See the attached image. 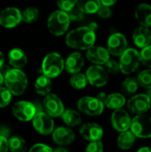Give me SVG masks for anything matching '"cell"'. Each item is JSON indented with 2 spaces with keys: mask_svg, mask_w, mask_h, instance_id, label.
I'll use <instances>...</instances> for the list:
<instances>
[{
  "mask_svg": "<svg viewBox=\"0 0 151 152\" xmlns=\"http://www.w3.org/2000/svg\"><path fill=\"white\" fill-rule=\"evenodd\" d=\"M64 69V60L58 53H50L43 60L41 70L49 78L59 77Z\"/></svg>",
  "mask_w": 151,
  "mask_h": 152,
  "instance_id": "3957f363",
  "label": "cell"
},
{
  "mask_svg": "<svg viewBox=\"0 0 151 152\" xmlns=\"http://www.w3.org/2000/svg\"><path fill=\"white\" fill-rule=\"evenodd\" d=\"M77 110L85 115L94 117L100 116L104 111V104L97 97L85 96L78 100Z\"/></svg>",
  "mask_w": 151,
  "mask_h": 152,
  "instance_id": "ba28073f",
  "label": "cell"
},
{
  "mask_svg": "<svg viewBox=\"0 0 151 152\" xmlns=\"http://www.w3.org/2000/svg\"><path fill=\"white\" fill-rule=\"evenodd\" d=\"M136 152H151V147H148V146L142 147Z\"/></svg>",
  "mask_w": 151,
  "mask_h": 152,
  "instance_id": "bcb514c9",
  "label": "cell"
},
{
  "mask_svg": "<svg viewBox=\"0 0 151 152\" xmlns=\"http://www.w3.org/2000/svg\"><path fill=\"white\" fill-rule=\"evenodd\" d=\"M81 136L88 142L101 141L103 137V128L97 123L88 122L85 123L79 130Z\"/></svg>",
  "mask_w": 151,
  "mask_h": 152,
  "instance_id": "2e32d148",
  "label": "cell"
},
{
  "mask_svg": "<svg viewBox=\"0 0 151 152\" xmlns=\"http://www.w3.org/2000/svg\"><path fill=\"white\" fill-rule=\"evenodd\" d=\"M88 28H89L90 29H92L93 31L95 32V30L98 28V24H97L96 22H92V23H90V24L88 25Z\"/></svg>",
  "mask_w": 151,
  "mask_h": 152,
  "instance_id": "f6af8a7d",
  "label": "cell"
},
{
  "mask_svg": "<svg viewBox=\"0 0 151 152\" xmlns=\"http://www.w3.org/2000/svg\"><path fill=\"white\" fill-rule=\"evenodd\" d=\"M119 57V69L125 75L134 73L141 64L140 53L134 48H127Z\"/></svg>",
  "mask_w": 151,
  "mask_h": 152,
  "instance_id": "5b68a950",
  "label": "cell"
},
{
  "mask_svg": "<svg viewBox=\"0 0 151 152\" xmlns=\"http://www.w3.org/2000/svg\"><path fill=\"white\" fill-rule=\"evenodd\" d=\"M136 78H137L139 85L142 87H143L145 89L151 87V69L142 70V72L139 73V75Z\"/></svg>",
  "mask_w": 151,
  "mask_h": 152,
  "instance_id": "1f68e13d",
  "label": "cell"
},
{
  "mask_svg": "<svg viewBox=\"0 0 151 152\" xmlns=\"http://www.w3.org/2000/svg\"><path fill=\"white\" fill-rule=\"evenodd\" d=\"M130 131L136 138L150 139L151 138V116L147 114L136 115L132 118Z\"/></svg>",
  "mask_w": 151,
  "mask_h": 152,
  "instance_id": "8992f818",
  "label": "cell"
},
{
  "mask_svg": "<svg viewBox=\"0 0 151 152\" xmlns=\"http://www.w3.org/2000/svg\"><path fill=\"white\" fill-rule=\"evenodd\" d=\"M57 4L60 10L68 12L76 6V0H57Z\"/></svg>",
  "mask_w": 151,
  "mask_h": 152,
  "instance_id": "8d00e7d4",
  "label": "cell"
},
{
  "mask_svg": "<svg viewBox=\"0 0 151 152\" xmlns=\"http://www.w3.org/2000/svg\"><path fill=\"white\" fill-rule=\"evenodd\" d=\"M104 151V144L101 141L90 142L89 144L85 148V152H103Z\"/></svg>",
  "mask_w": 151,
  "mask_h": 152,
  "instance_id": "d590c367",
  "label": "cell"
},
{
  "mask_svg": "<svg viewBox=\"0 0 151 152\" xmlns=\"http://www.w3.org/2000/svg\"><path fill=\"white\" fill-rule=\"evenodd\" d=\"M43 109L52 118L61 117L64 111V105L61 98L54 94H48L44 96L43 101Z\"/></svg>",
  "mask_w": 151,
  "mask_h": 152,
  "instance_id": "4fadbf2b",
  "label": "cell"
},
{
  "mask_svg": "<svg viewBox=\"0 0 151 152\" xmlns=\"http://www.w3.org/2000/svg\"><path fill=\"white\" fill-rule=\"evenodd\" d=\"M28 152H53V149L44 143H36L31 146Z\"/></svg>",
  "mask_w": 151,
  "mask_h": 152,
  "instance_id": "f35d334b",
  "label": "cell"
},
{
  "mask_svg": "<svg viewBox=\"0 0 151 152\" xmlns=\"http://www.w3.org/2000/svg\"><path fill=\"white\" fill-rule=\"evenodd\" d=\"M4 84V74L0 70V86Z\"/></svg>",
  "mask_w": 151,
  "mask_h": 152,
  "instance_id": "681fc988",
  "label": "cell"
},
{
  "mask_svg": "<svg viewBox=\"0 0 151 152\" xmlns=\"http://www.w3.org/2000/svg\"><path fill=\"white\" fill-rule=\"evenodd\" d=\"M104 69H106L108 74H112V75H115L120 71L119 63L117 61L110 60V59L104 64Z\"/></svg>",
  "mask_w": 151,
  "mask_h": 152,
  "instance_id": "e575fe53",
  "label": "cell"
},
{
  "mask_svg": "<svg viewBox=\"0 0 151 152\" xmlns=\"http://www.w3.org/2000/svg\"><path fill=\"white\" fill-rule=\"evenodd\" d=\"M53 141L60 146L70 145L76 139L74 131L67 126H59L54 128L52 133Z\"/></svg>",
  "mask_w": 151,
  "mask_h": 152,
  "instance_id": "e0dca14e",
  "label": "cell"
},
{
  "mask_svg": "<svg viewBox=\"0 0 151 152\" xmlns=\"http://www.w3.org/2000/svg\"><path fill=\"white\" fill-rule=\"evenodd\" d=\"M0 135L5 137L6 139H9L11 136V130L6 126H0Z\"/></svg>",
  "mask_w": 151,
  "mask_h": 152,
  "instance_id": "b9f144b4",
  "label": "cell"
},
{
  "mask_svg": "<svg viewBox=\"0 0 151 152\" xmlns=\"http://www.w3.org/2000/svg\"><path fill=\"white\" fill-rule=\"evenodd\" d=\"M139 86L140 85L137 81V78L129 77L122 82L121 91L125 96H133L137 93Z\"/></svg>",
  "mask_w": 151,
  "mask_h": 152,
  "instance_id": "83f0119b",
  "label": "cell"
},
{
  "mask_svg": "<svg viewBox=\"0 0 151 152\" xmlns=\"http://www.w3.org/2000/svg\"><path fill=\"white\" fill-rule=\"evenodd\" d=\"M107 46V50L110 55L120 56L128 48L127 39L122 33L114 32L109 36Z\"/></svg>",
  "mask_w": 151,
  "mask_h": 152,
  "instance_id": "5bb4252c",
  "label": "cell"
},
{
  "mask_svg": "<svg viewBox=\"0 0 151 152\" xmlns=\"http://www.w3.org/2000/svg\"><path fill=\"white\" fill-rule=\"evenodd\" d=\"M96 13L98 14L99 17H101L102 19H108V18H110L111 17V15H112V10H111L110 7L104 6V5H101Z\"/></svg>",
  "mask_w": 151,
  "mask_h": 152,
  "instance_id": "ab89813d",
  "label": "cell"
},
{
  "mask_svg": "<svg viewBox=\"0 0 151 152\" xmlns=\"http://www.w3.org/2000/svg\"><path fill=\"white\" fill-rule=\"evenodd\" d=\"M67 13H68L70 20H74V21L81 20L84 18V15H85V13L77 5L75 7H73L70 11H69Z\"/></svg>",
  "mask_w": 151,
  "mask_h": 152,
  "instance_id": "74e56055",
  "label": "cell"
},
{
  "mask_svg": "<svg viewBox=\"0 0 151 152\" xmlns=\"http://www.w3.org/2000/svg\"><path fill=\"white\" fill-rule=\"evenodd\" d=\"M134 16L136 20L139 22L140 26L146 28L151 27V5L146 3L140 4L135 11Z\"/></svg>",
  "mask_w": 151,
  "mask_h": 152,
  "instance_id": "44dd1931",
  "label": "cell"
},
{
  "mask_svg": "<svg viewBox=\"0 0 151 152\" xmlns=\"http://www.w3.org/2000/svg\"><path fill=\"white\" fill-rule=\"evenodd\" d=\"M34 86H35V91L38 94L45 96L51 93L53 85H52L51 78L47 77L44 75H41L36 79Z\"/></svg>",
  "mask_w": 151,
  "mask_h": 152,
  "instance_id": "484cf974",
  "label": "cell"
},
{
  "mask_svg": "<svg viewBox=\"0 0 151 152\" xmlns=\"http://www.w3.org/2000/svg\"><path fill=\"white\" fill-rule=\"evenodd\" d=\"M39 18V10L36 7H28L21 13V20L25 23H32Z\"/></svg>",
  "mask_w": 151,
  "mask_h": 152,
  "instance_id": "4dcf8cb0",
  "label": "cell"
},
{
  "mask_svg": "<svg viewBox=\"0 0 151 152\" xmlns=\"http://www.w3.org/2000/svg\"><path fill=\"white\" fill-rule=\"evenodd\" d=\"M136 142V137L134 134L130 131H125L119 133L117 139V145L122 151H128L133 148Z\"/></svg>",
  "mask_w": 151,
  "mask_h": 152,
  "instance_id": "cb8c5ba5",
  "label": "cell"
},
{
  "mask_svg": "<svg viewBox=\"0 0 151 152\" xmlns=\"http://www.w3.org/2000/svg\"><path fill=\"white\" fill-rule=\"evenodd\" d=\"M8 139L0 135V152H8Z\"/></svg>",
  "mask_w": 151,
  "mask_h": 152,
  "instance_id": "60d3db41",
  "label": "cell"
},
{
  "mask_svg": "<svg viewBox=\"0 0 151 152\" xmlns=\"http://www.w3.org/2000/svg\"><path fill=\"white\" fill-rule=\"evenodd\" d=\"M8 61L13 69H20L27 64L28 58L22 49L13 48L8 53Z\"/></svg>",
  "mask_w": 151,
  "mask_h": 152,
  "instance_id": "7402d4cb",
  "label": "cell"
},
{
  "mask_svg": "<svg viewBox=\"0 0 151 152\" xmlns=\"http://www.w3.org/2000/svg\"><path fill=\"white\" fill-rule=\"evenodd\" d=\"M150 111H151V108H150Z\"/></svg>",
  "mask_w": 151,
  "mask_h": 152,
  "instance_id": "816d5d0a",
  "label": "cell"
},
{
  "mask_svg": "<svg viewBox=\"0 0 151 152\" xmlns=\"http://www.w3.org/2000/svg\"><path fill=\"white\" fill-rule=\"evenodd\" d=\"M21 21V12L16 7H6L0 12V25L5 28H14Z\"/></svg>",
  "mask_w": 151,
  "mask_h": 152,
  "instance_id": "9a60e30c",
  "label": "cell"
},
{
  "mask_svg": "<svg viewBox=\"0 0 151 152\" xmlns=\"http://www.w3.org/2000/svg\"><path fill=\"white\" fill-rule=\"evenodd\" d=\"M106 97H107V94L104 93V92H101V93H99L98 95H97V98H98L101 102H104Z\"/></svg>",
  "mask_w": 151,
  "mask_h": 152,
  "instance_id": "ee69618b",
  "label": "cell"
},
{
  "mask_svg": "<svg viewBox=\"0 0 151 152\" xmlns=\"http://www.w3.org/2000/svg\"><path fill=\"white\" fill-rule=\"evenodd\" d=\"M53 152H69L68 149H66L65 147H59L56 148L55 150H53Z\"/></svg>",
  "mask_w": 151,
  "mask_h": 152,
  "instance_id": "7dc6e473",
  "label": "cell"
},
{
  "mask_svg": "<svg viewBox=\"0 0 151 152\" xmlns=\"http://www.w3.org/2000/svg\"><path fill=\"white\" fill-rule=\"evenodd\" d=\"M103 104L108 109H110L113 110L122 109L126 104V98L123 94L113 93L110 94H107V97Z\"/></svg>",
  "mask_w": 151,
  "mask_h": 152,
  "instance_id": "603a6c76",
  "label": "cell"
},
{
  "mask_svg": "<svg viewBox=\"0 0 151 152\" xmlns=\"http://www.w3.org/2000/svg\"><path fill=\"white\" fill-rule=\"evenodd\" d=\"M76 5L84 13L92 14L97 12L101 4L100 0H76Z\"/></svg>",
  "mask_w": 151,
  "mask_h": 152,
  "instance_id": "4316f807",
  "label": "cell"
},
{
  "mask_svg": "<svg viewBox=\"0 0 151 152\" xmlns=\"http://www.w3.org/2000/svg\"><path fill=\"white\" fill-rule=\"evenodd\" d=\"M31 121L34 129L42 135L52 134L54 130V121L53 118L44 110L37 111Z\"/></svg>",
  "mask_w": 151,
  "mask_h": 152,
  "instance_id": "9c48e42d",
  "label": "cell"
},
{
  "mask_svg": "<svg viewBox=\"0 0 151 152\" xmlns=\"http://www.w3.org/2000/svg\"><path fill=\"white\" fill-rule=\"evenodd\" d=\"M141 63L151 69V45L144 47L140 52Z\"/></svg>",
  "mask_w": 151,
  "mask_h": 152,
  "instance_id": "d6a6232c",
  "label": "cell"
},
{
  "mask_svg": "<svg viewBox=\"0 0 151 152\" xmlns=\"http://www.w3.org/2000/svg\"><path fill=\"white\" fill-rule=\"evenodd\" d=\"M4 57L3 53L0 51V69L4 67Z\"/></svg>",
  "mask_w": 151,
  "mask_h": 152,
  "instance_id": "c3c4849f",
  "label": "cell"
},
{
  "mask_svg": "<svg viewBox=\"0 0 151 152\" xmlns=\"http://www.w3.org/2000/svg\"><path fill=\"white\" fill-rule=\"evenodd\" d=\"M84 64L85 60L83 55L78 52H75L69 55L66 61L64 62V68L69 73L75 74L81 71L84 67Z\"/></svg>",
  "mask_w": 151,
  "mask_h": 152,
  "instance_id": "ffe728a7",
  "label": "cell"
},
{
  "mask_svg": "<svg viewBox=\"0 0 151 152\" xmlns=\"http://www.w3.org/2000/svg\"><path fill=\"white\" fill-rule=\"evenodd\" d=\"M110 122H111L112 127L116 131L121 133V132L130 130L132 118H131L130 113L122 108V109L113 110L110 116Z\"/></svg>",
  "mask_w": 151,
  "mask_h": 152,
  "instance_id": "7c38bea8",
  "label": "cell"
},
{
  "mask_svg": "<svg viewBox=\"0 0 151 152\" xmlns=\"http://www.w3.org/2000/svg\"><path fill=\"white\" fill-rule=\"evenodd\" d=\"M151 99V87H150V88H148V89H146V93H145Z\"/></svg>",
  "mask_w": 151,
  "mask_h": 152,
  "instance_id": "f907efd6",
  "label": "cell"
},
{
  "mask_svg": "<svg viewBox=\"0 0 151 152\" xmlns=\"http://www.w3.org/2000/svg\"><path fill=\"white\" fill-rule=\"evenodd\" d=\"M87 82L95 87H102L109 81V74L101 65H93L86 70Z\"/></svg>",
  "mask_w": 151,
  "mask_h": 152,
  "instance_id": "8fae6325",
  "label": "cell"
},
{
  "mask_svg": "<svg viewBox=\"0 0 151 152\" xmlns=\"http://www.w3.org/2000/svg\"><path fill=\"white\" fill-rule=\"evenodd\" d=\"M133 41L139 48H144L151 44V31L149 28L140 26L133 33Z\"/></svg>",
  "mask_w": 151,
  "mask_h": 152,
  "instance_id": "d6986e66",
  "label": "cell"
},
{
  "mask_svg": "<svg viewBox=\"0 0 151 152\" xmlns=\"http://www.w3.org/2000/svg\"><path fill=\"white\" fill-rule=\"evenodd\" d=\"M100 2H101V5L111 7L112 5H114L117 2V0H100Z\"/></svg>",
  "mask_w": 151,
  "mask_h": 152,
  "instance_id": "7bdbcfd3",
  "label": "cell"
},
{
  "mask_svg": "<svg viewBox=\"0 0 151 152\" xmlns=\"http://www.w3.org/2000/svg\"><path fill=\"white\" fill-rule=\"evenodd\" d=\"M4 84L12 95H21L27 89L28 78L20 69H8L4 74Z\"/></svg>",
  "mask_w": 151,
  "mask_h": 152,
  "instance_id": "7a4b0ae2",
  "label": "cell"
},
{
  "mask_svg": "<svg viewBox=\"0 0 151 152\" xmlns=\"http://www.w3.org/2000/svg\"><path fill=\"white\" fill-rule=\"evenodd\" d=\"M13 116L20 121H31L36 113V106L33 102L28 101H19L15 102L12 109Z\"/></svg>",
  "mask_w": 151,
  "mask_h": 152,
  "instance_id": "30bf717a",
  "label": "cell"
},
{
  "mask_svg": "<svg viewBox=\"0 0 151 152\" xmlns=\"http://www.w3.org/2000/svg\"><path fill=\"white\" fill-rule=\"evenodd\" d=\"M70 19L67 12L57 10L50 14L47 20V28L51 34L59 37L63 35L69 28Z\"/></svg>",
  "mask_w": 151,
  "mask_h": 152,
  "instance_id": "277c9868",
  "label": "cell"
},
{
  "mask_svg": "<svg viewBox=\"0 0 151 152\" xmlns=\"http://www.w3.org/2000/svg\"><path fill=\"white\" fill-rule=\"evenodd\" d=\"M61 117L63 123L69 127L77 126L82 123V117L80 113L75 110H64Z\"/></svg>",
  "mask_w": 151,
  "mask_h": 152,
  "instance_id": "d4e9b609",
  "label": "cell"
},
{
  "mask_svg": "<svg viewBox=\"0 0 151 152\" xmlns=\"http://www.w3.org/2000/svg\"><path fill=\"white\" fill-rule=\"evenodd\" d=\"M127 111L133 115L146 114L150 110L151 99L146 94H135L126 101Z\"/></svg>",
  "mask_w": 151,
  "mask_h": 152,
  "instance_id": "52a82bcc",
  "label": "cell"
},
{
  "mask_svg": "<svg viewBox=\"0 0 151 152\" xmlns=\"http://www.w3.org/2000/svg\"><path fill=\"white\" fill-rule=\"evenodd\" d=\"M109 53L102 46L93 45L86 52V58L95 65H104L109 60Z\"/></svg>",
  "mask_w": 151,
  "mask_h": 152,
  "instance_id": "ac0fdd59",
  "label": "cell"
},
{
  "mask_svg": "<svg viewBox=\"0 0 151 152\" xmlns=\"http://www.w3.org/2000/svg\"><path fill=\"white\" fill-rule=\"evenodd\" d=\"M8 149L11 152H27L28 145L22 137L14 135L8 139Z\"/></svg>",
  "mask_w": 151,
  "mask_h": 152,
  "instance_id": "f1b7e54d",
  "label": "cell"
},
{
  "mask_svg": "<svg viewBox=\"0 0 151 152\" xmlns=\"http://www.w3.org/2000/svg\"><path fill=\"white\" fill-rule=\"evenodd\" d=\"M12 94L4 86H0V108H4L8 106L12 101Z\"/></svg>",
  "mask_w": 151,
  "mask_h": 152,
  "instance_id": "836d02e7",
  "label": "cell"
},
{
  "mask_svg": "<svg viewBox=\"0 0 151 152\" xmlns=\"http://www.w3.org/2000/svg\"><path fill=\"white\" fill-rule=\"evenodd\" d=\"M65 41L67 45L71 48L87 50L91 46L94 45L96 35L95 32L88 27H80L71 30L66 36Z\"/></svg>",
  "mask_w": 151,
  "mask_h": 152,
  "instance_id": "6da1fadb",
  "label": "cell"
},
{
  "mask_svg": "<svg viewBox=\"0 0 151 152\" xmlns=\"http://www.w3.org/2000/svg\"><path fill=\"white\" fill-rule=\"evenodd\" d=\"M69 84L74 89L81 90L87 86L88 82H87L86 76L83 73L78 72V73L72 74L71 77L69 78Z\"/></svg>",
  "mask_w": 151,
  "mask_h": 152,
  "instance_id": "f546056e",
  "label": "cell"
}]
</instances>
